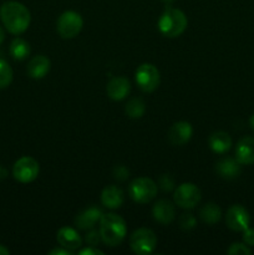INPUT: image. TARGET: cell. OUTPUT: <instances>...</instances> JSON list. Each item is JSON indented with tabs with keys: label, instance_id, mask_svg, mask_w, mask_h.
I'll list each match as a JSON object with an SVG mask.
<instances>
[{
	"label": "cell",
	"instance_id": "6da1fadb",
	"mask_svg": "<svg viewBox=\"0 0 254 255\" xmlns=\"http://www.w3.org/2000/svg\"><path fill=\"white\" fill-rule=\"evenodd\" d=\"M0 20L10 34L20 35L29 27L31 14L21 2L5 1L0 6Z\"/></svg>",
	"mask_w": 254,
	"mask_h": 255
},
{
	"label": "cell",
	"instance_id": "7a4b0ae2",
	"mask_svg": "<svg viewBox=\"0 0 254 255\" xmlns=\"http://www.w3.org/2000/svg\"><path fill=\"white\" fill-rule=\"evenodd\" d=\"M100 233H101L102 242L106 246H120L127 233L126 222L116 213L104 214L100 221Z\"/></svg>",
	"mask_w": 254,
	"mask_h": 255
},
{
	"label": "cell",
	"instance_id": "3957f363",
	"mask_svg": "<svg viewBox=\"0 0 254 255\" xmlns=\"http://www.w3.org/2000/svg\"><path fill=\"white\" fill-rule=\"evenodd\" d=\"M188 25L186 14L177 7H166L158 20V29L167 37H178L183 34Z\"/></svg>",
	"mask_w": 254,
	"mask_h": 255
},
{
	"label": "cell",
	"instance_id": "277c9868",
	"mask_svg": "<svg viewBox=\"0 0 254 255\" xmlns=\"http://www.w3.org/2000/svg\"><path fill=\"white\" fill-rule=\"evenodd\" d=\"M158 186L156 182L147 177H138L128 186V194L136 203H149L157 196Z\"/></svg>",
	"mask_w": 254,
	"mask_h": 255
},
{
	"label": "cell",
	"instance_id": "5b68a950",
	"mask_svg": "<svg viewBox=\"0 0 254 255\" xmlns=\"http://www.w3.org/2000/svg\"><path fill=\"white\" fill-rule=\"evenodd\" d=\"M84 26V20L79 12L74 11V10H67L64 11L59 16L56 22V29L60 36L62 39H74Z\"/></svg>",
	"mask_w": 254,
	"mask_h": 255
},
{
	"label": "cell",
	"instance_id": "8992f818",
	"mask_svg": "<svg viewBox=\"0 0 254 255\" xmlns=\"http://www.w3.org/2000/svg\"><path fill=\"white\" fill-rule=\"evenodd\" d=\"M157 246V237L153 231L148 228H139L133 232L129 238V247L132 252L139 255L151 254Z\"/></svg>",
	"mask_w": 254,
	"mask_h": 255
},
{
	"label": "cell",
	"instance_id": "52a82bcc",
	"mask_svg": "<svg viewBox=\"0 0 254 255\" xmlns=\"http://www.w3.org/2000/svg\"><path fill=\"white\" fill-rule=\"evenodd\" d=\"M40 173L39 162L30 156L17 159L12 167V176L20 183H31Z\"/></svg>",
	"mask_w": 254,
	"mask_h": 255
},
{
	"label": "cell",
	"instance_id": "ba28073f",
	"mask_svg": "<svg viewBox=\"0 0 254 255\" xmlns=\"http://www.w3.org/2000/svg\"><path fill=\"white\" fill-rule=\"evenodd\" d=\"M201 189L193 183H182L176 188L173 194L174 203L183 209H192L201 202Z\"/></svg>",
	"mask_w": 254,
	"mask_h": 255
},
{
	"label": "cell",
	"instance_id": "9c48e42d",
	"mask_svg": "<svg viewBox=\"0 0 254 255\" xmlns=\"http://www.w3.org/2000/svg\"><path fill=\"white\" fill-rule=\"evenodd\" d=\"M136 82L143 92H153L161 82L158 69L152 64H142L136 70Z\"/></svg>",
	"mask_w": 254,
	"mask_h": 255
},
{
	"label": "cell",
	"instance_id": "30bf717a",
	"mask_svg": "<svg viewBox=\"0 0 254 255\" xmlns=\"http://www.w3.org/2000/svg\"><path fill=\"white\" fill-rule=\"evenodd\" d=\"M226 223L231 231L243 232L249 227L251 216L243 206L234 204V206L229 207L228 212H227Z\"/></svg>",
	"mask_w": 254,
	"mask_h": 255
},
{
	"label": "cell",
	"instance_id": "8fae6325",
	"mask_svg": "<svg viewBox=\"0 0 254 255\" xmlns=\"http://www.w3.org/2000/svg\"><path fill=\"white\" fill-rule=\"evenodd\" d=\"M193 134V127L189 122L179 121L172 125L168 131V139L173 146H183Z\"/></svg>",
	"mask_w": 254,
	"mask_h": 255
},
{
	"label": "cell",
	"instance_id": "7c38bea8",
	"mask_svg": "<svg viewBox=\"0 0 254 255\" xmlns=\"http://www.w3.org/2000/svg\"><path fill=\"white\" fill-rule=\"evenodd\" d=\"M102 216L104 213L101 212V209L95 206H90L75 217V226L82 231L92 229L97 222L101 221Z\"/></svg>",
	"mask_w": 254,
	"mask_h": 255
},
{
	"label": "cell",
	"instance_id": "4fadbf2b",
	"mask_svg": "<svg viewBox=\"0 0 254 255\" xmlns=\"http://www.w3.org/2000/svg\"><path fill=\"white\" fill-rule=\"evenodd\" d=\"M152 214H153L154 221L158 222L159 224H171L176 217V209H174L173 203L168 199H159L154 203L152 208Z\"/></svg>",
	"mask_w": 254,
	"mask_h": 255
},
{
	"label": "cell",
	"instance_id": "5bb4252c",
	"mask_svg": "<svg viewBox=\"0 0 254 255\" xmlns=\"http://www.w3.org/2000/svg\"><path fill=\"white\" fill-rule=\"evenodd\" d=\"M107 95L114 101H121L128 96L131 91V84L126 77H112L106 86Z\"/></svg>",
	"mask_w": 254,
	"mask_h": 255
},
{
	"label": "cell",
	"instance_id": "9a60e30c",
	"mask_svg": "<svg viewBox=\"0 0 254 255\" xmlns=\"http://www.w3.org/2000/svg\"><path fill=\"white\" fill-rule=\"evenodd\" d=\"M236 159L243 166L254 163V137L247 136L239 139L236 148Z\"/></svg>",
	"mask_w": 254,
	"mask_h": 255
},
{
	"label": "cell",
	"instance_id": "2e32d148",
	"mask_svg": "<svg viewBox=\"0 0 254 255\" xmlns=\"http://www.w3.org/2000/svg\"><path fill=\"white\" fill-rule=\"evenodd\" d=\"M50 67H51V61L47 56L45 55H37L34 56L27 64V74L31 79L40 80L44 79L50 71Z\"/></svg>",
	"mask_w": 254,
	"mask_h": 255
},
{
	"label": "cell",
	"instance_id": "e0dca14e",
	"mask_svg": "<svg viewBox=\"0 0 254 255\" xmlns=\"http://www.w3.org/2000/svg\"><path fill=\"white\" fill-rule=\"evenodd\" d=\"M241 166L242 164L236 158L224 157L217 162L216 172L221 178L231 181V179H236L241 174Z\"/></svg>",
	"mask_w": 254,
	"mask_h": 255
},
{
	"label": "cell",
	"instance_id": "ac0fdd59",
	"mask_svg": "<svg viewBox=\"0 0 254 255\" xmlns=\"http://www.w3.org/2000/svg\"><path fill=\"white\" fill-rule=\"evenodd\" d=\"M56 239L59 244L69 251H75L82 246V238L77 233L76 229L71 227H62L56 234Z\"/></svg>",
	"mask_w": 254,
	"mask_h": 255
},
{
	"label": "cell",
	"instance_id": "d6986e66",
	"mask_svg": "<svg viewBox=\"0 0 254 255\" xmlns=\"http://www.w3.org/2000/svg\"><path fill=\"white\" fill-rule=\"evenodd\" d=\"M124 192L117 186H107L101 192V203L109 209H117L124 204Z\"/></svg>",
	"mask_w": 254,
	"mask_h": 255
},
{
	"label": "cell",
	"instance_id": "ffe728a7",
	"mask_svg": "<svg viewBox=\"0 0 254 255\" xmlns=\"http://www.w3.org/2000/svg\"><path fill=\"white\" fill-rule=\"evenodd\" d=\"M209 147L214 153L223 154L232 147V138L227 132L217 131L209 136Z\"/></svg>",
	"mask_w": 254,
	"mask_h": 255
},
{
	"label": "cell",
	"instance_id": "44dd1931",
	"mask_svg": "<svg viewBox=\"0 0 254 255\" xmlns=\"http://www.w3.org/2000/svg\"><path fill=\"white\" fill-rule=\"evenodd\" d=\"M199 217H201L203 223L213 226V224L218 223L221 221L222 211L218 204L209 202V203H206L202 207L201 211H199Z\"/></svg>",
	"mask_w": 254,
	"mask_h": 255
},
{
	"label": "cell",
	"instance_id": "7402d4cb",
	"mask_svg": "<svg viewBox=\"0 0 254 255\" xmlns=\"http://www.w3.org/2000/svg\"><path fill=\"white\" fill-rule=\"evenodd\" d=\"M10 55L12 59L17 61H22L30 55V45L26 40L21 37H15L10 44Z\"/></svg>",
	"mask_w": 254,
	"mask_h": 255
},
{
	"label": "cell",
	"instance_id": "603a6c76",
	"mask_svg": "<svg viewBox=\"0 0 254 255\" xmlns=\"http://www.w3.org/2000/svg\"><path fill=\"white\" fill-rule=\"evenodd\" d=\"M125 111H126L127 116H128L129 119H141L144 115V111H146V104H144L143 100L139 99V97H133V99H131L126 104Z\"/></svg>",
	"mask_w": 254,
	"mask_h": 255
},
{
	"label": "cell",
	"instance_id": "cb8c5ba5",
	"mask_svg": "<svg viewBox=\"0 0 254 255\" xmlns=\"http://www.w3.org/2000/svg\"><path fill=\"white\" fill-rule=\"evenodd\" d=\"M12 81V70L5 60L0 59V90L6 89Z\"/></svg>",
	"mask_w": 254,
	"mask_h": 255
},
{
	"label": "cell",
	"instance_id": "d4e9b609",
	"mask_svg": "<svg viewBox=\"0 0 254 255\" xmlns=\"http://www.w3.org/2000/svg\"><path fill=\"white\" fill-rule=\"evenodd\" d=\"M197 221L192 213H183L179 218V227L183 231H191L196 227Z\"/></svg>",
	"mask_w": 254,
	"mask_h": 255
},
{
	"label": "cell",
	"instance_id": "484cf974",
	"mask_svg": "<svg viewBox=\"0 0 254 255\" xmlns=\"http://www.w3.org/2000/svg\"><path fill=\"white\" fill-rule=\"evenodd\" d=\"M227 253L229 255H251L252 251L246 243H233L228 248Z\"/></svg>",
	"mask_w": 254,
	"mask_h": 255
},
{
	"label": "cell",
	"instance_id": "4316f807",
	"mask_svg": "<svg viewBox=\"0 0 254 255\" xmlns=\"http://www.w3.org/2000/svg\"><path fill=\"white\" fill-rule=\"evenodd\" d=\"M158 187L163 192H171L174 188V178L171 174H162L159 177Z\"/></svg>",
	"mask_w": 254,
	"mask_h": 255
},
{
	"label": "cell",
	"instance_id": "83f0119b",
	"mask_svg": "<svg viewBox=\"0 0 254 255\" xmlns=\"http://www.w3.org/2000/svg\"><path fill=\"white\" fill-rule=\"evenodd\" d=\"M85 241H86V243L89 244L90 247L99 246L100 242L102 241L101 233H100V231H95V229H91V231H90L89 233L85 236Z\"/></svg>",
	"mask_w": 254,
	"mask_h": 255
},
{
	"label": "cell",
	"instance_id": "f1b7e54d",
	"mask_svg": "<svg viewBox=\"0 0 254 255\" xmlns=\"http://www.w3.org/2000/svg\"><path fill=\"white\" fill-rule=\"evenodd\" d=\"M112 173H114V178L120 182L126 181L129 177V171L127 169V167L125 166H116L114 168V172H112Z\"/></svg>",
	"mask_w": 254,
	"mask_h": 255
},
{
	"label": "cell",
	"instance_id": "f546056e",
	"mask_svg": "<svg viewBox=\"0 0 254 255\" xmlns=\"http://www.w3.org/2000/svg\"><path fill=\"white\" fill-rule=\"evenodd\" d=\"M243 241L247 246L254 247V229L253 228H247L243 231Z\"/></svg>",
	"mask_w": 254,
	"mask_h": 255
},
{
	"label": "cell",
	"instance_id": "4dcf8cb0",
	"mask_svg": "<svg viewBox=\"0 0 254 255\" xmlns=\"http://www.w3.org/2000/svg\"><path fill=\"white\" fill-rule=\"evenodd\" d=\"M79 254L80 255H104V252L95 248V247H89V248L81 249V251L79 252Z\"/></svg>",
	"mask_w": 254,
	"mask_h": 255
},
{
	"label": "cell",
	"instance_id": "1f68e13d",
	"mask_svg": "<svg viewBox=\"0 0 254 255\" xmlns=\"http://www.w3.org/2000/svg\"><path fill=\"white\" fill-rule=\"evenodd\" d=\"M71 251H69V249L66 248H55L52 249V251L49 252V255H71Z\"/></svg>",
	"mask_w": 254,
	"mask_h": 255
},
{
	"label": "cell",
	"instance_id": "d6a6232c",
	"mask_svg": "<svg viewBox=\"0 0 254 255\" xmlns=\"http://www.w3.org/2000/svg\"><path fill=\"white\" fill-rule=\"evenodd\" d=\"M7 177V171L6 168H4L2 166H0V181L5 179Z\"/></svg>",
	"mask_w": 254,
	"mask_h": 255
},
{
	"label": "cell",
	"instance_id": "836d02e7",
	"mask_svg": "<svg viewBox=\"0 0 254 255\" xmlns=\"http://www.w3.org/2000/svg\"><path fill=\"white\" fill-rule=\"evenodd\" d=\"M9 254H10L9 249H7L6 247H4L0 244V255H9Z\"/></svg>",
	"mask_w": 254,
	"mask_h": 255
},
{
	"label": "cell",
	"instance_id": "e575fe53",
	"mask_svg": "<svg viewBox=\"0 0 254 255\" xmlns=\"http://www.w3.org/2000/svg\"><path fill=\"white\" fill-rule=\"evenodd\" d=\"M4 39H5V32H4V30H2V27L0 26V45L2 44Z\"/></svg>",
	"mask_w": 254,
	"mask_h": 255
},
{
	"label": "cell",
	"instance_id": "d590c367",
	"mask_svg": "<svg viewBox=\"0 0 254 255\" xmlns=\"http://www.w3.org/2000/svg\"><path fill=\"white\" fill-rule=\"evenodd\" d=\"M249 126H251V128L253 129V132H254V114L252 115L251 119H249Z\"/></svg>",
	"mask_w": 254,
	"mask_h": 255
},
{
	"label": "cell",
	"instance_id": "8d00e7d4",
	"mask_svg": "<svg viewBox=\"0 0 254 255\" xmlns=\"http://www.w3.org/2000/svg\"><path fill=\"white\" fill-rule=\"evenodd\" d=\"M161 1H162V2H164V4L168 5V4H172V2H173L174 0H161Z\"/></svg>",
	"mask_w": 254,
	"mask_h": 255
}]
</instances>
